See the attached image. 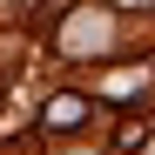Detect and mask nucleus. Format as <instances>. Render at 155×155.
<instances>
[{
    "instance_id": "1",
    "label": "nucleus",
    "mask_w": 155,
    "mask_h": 155,
    "mask_svg": "<svg viewBox=\"0 0 155 155\" xmlns=\"http://www.w3.org/2000/svg\"><path fill=\"white\" fill-rule=\"evenodd\" d=\"M88 108H81V101H54V108H47V121H54V128H74V121H81Z\"/></svg>"
},
{
    "instance_id": "2",
    "label": "nucleus",
    "mask_w": 155,
    "mask_h": 155,
    "mask_svg": "<svg viewBox=\"0 0 155 155\" xmlns=\"http://www.w3.org/2000/svg\"><path fill=\"white\" fill-rule=\"evenodd\" d=\"M121 7H142V0H121Z\"/></svg>"
}]
</instances>
